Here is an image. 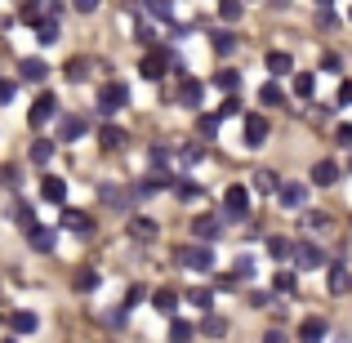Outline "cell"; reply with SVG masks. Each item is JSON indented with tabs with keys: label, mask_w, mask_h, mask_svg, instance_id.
Returning a JSON list of instances; mask_svg holds the SVG:
<instances>
[{
	"label": "cell",
	"mask_w": 352,
	"mask_h": 343,
	"mask_svg": "<svg viewBox=\"0 0 352 343\" xmlns=\"http://www.w3.org/2000/svg\"><path fill=\"white\" fill-rule=\"evenodd\" d=\"M165 71H179V54L170 49V45H147L143 49V58H138V76L143 80H161Z\"/></svg>",
	"instance_id": "obj_1"
},
{
	"label": "cell",
	"mask_w": 352,
	"mask_h": 343,
	"mask_svg": "<svg viewBox=\"0 0 352 343\" xmlns=\"http://www.w3.org/2000/svg\"><path fill=\"white\" fill-rule=\"evenodd\" d=\"M223 219H232V223H245L250 219V188L245 183L223 188Z\"/></svg>",
	"instance_id": "obj_2"
},
{
	"label": "cell",
	"mask_w": 352,
	"mask_h": 343,
	"mask_svg": "<svg viewBox=\"0 0 352 343\" xmlns=\"http://www.w3.org/2000/svg\"><path fill=\"white\" fill-rule=\"evenodd\" d=\"M179 267H188V272H214V250H210L206 241H197V245H183V250H179Z\"/></svg>",
	"instance_id": "obj_3"
},
{
	"label": "cell",
	"mask_w": 352,
	"mask_h": 343,
	"mask_svg": "<svg viewBox=\"0 0 352 343\" xmlns=\"http://www.w3.org/2000/svg\"><path fill=\"white\" fill-rule=\"evenodd\" d=\"M294 267H299V272H317V267H326V250H321L317 245V241H308V236H303V241H294Z\"/></svg>",
	"instance_id": "obj_4"
},
{
	"label": "cell",
	"mask_w": 352,
	"mask_h": 343,
	"mask_svg": "<svg viewBox=\"0 0 352 343\" xmlns=\"http://www.w3.org/2000/svg\"><path fill=\"white\" fill-rule=\"evenodd\" d=\"M120 107H129V85H120V80H107V85L98 89V112H103V116H116Z\"/></svg>",
	"instance_id": "obj_5"
},
{
	"label": "cell",
	"mask_w": 352,
	"mask_h": 343,
	"mask_svg": "<svg viewBox=\"0 0 352 343\" xmlns=\"http://www.w3.org/2000/svg\"><path fill=\"white\" fill-rule=\"evenodd\" d=\"M54 116H58V94L41 89V94H36V103H32V112H27V125H32V129H41V125H50Z\"/></svg>",
	"instance_id": "obj_6"
},
{
	"label": "cell",
	"mask_w": 352,
	"mask_h": 343,
	"mask_svg": "<svg viewBox=\"0 0 352 343\" xmlns=\"http://www.w3.org/2000/svg\"><path fill=\"white\" fill-rule=\"evenodd\" d=\"M98 197H103L112 210H125V214L134 210V201H143V197H138V188H116V183H103V188H98Z\"/></svg>",
	"instance_id": "obj_7"
},
{
	"label": "cell",
	"mask_w": 352,
	"mask_h": 343,
	"mask_svg": "<svg viewBox=\"0 0 352 343\" xmlns=\"http://www.w3.org/2000/svg\"><path fill=\"white\" fill-rule=\"evenodd\" d=\"M165 188H174V174L161 170V165H152V170L138 179V197H156V192H165Z\"/></svg>",
	"instance_id": "obj_8"
},
{
	"label": "cell",
	"mask_w": 352,
	"mask_h": 343,
	"mask_svg": "<svg viewBox=\"0 0 352 343\" xmlns=\"http://www.w3.org/2000/svg\"><path fill=\"white\" fill-rule=\"evenodd\" d=\"M192 236L197 241H219L223 236V214H197L192 219Z\"/></svg>",
	"instance_id": "obj_9"
},
{
	"label": "cell",
	"mask_w": 352,
	"mask_h": 343,
	"mask_svg": "<svg viewBox=\"0 0 352 343\" xmlns=\"http://www.w3.org/2000/svg\"><path fill=\"white\" fill-rule=\"evenodd\" d=\"M201 103H206V85H201L197 76H183V85H179V107H188V112H197Z\"/></svg>",
	"instance_id": "obj_10"
},
{
	"label": "cell",
	"mask_w": 352,
	"mask_h": 343,
	"mask_svg": "<svg viewBox=\"0 0 352 343\" xmlns=\"http://www.w3.org/2000/svg\"><path fill=\"white\" fill-rule=\"evenodd\" d=\"M267 134H272V125H267V116L250 112V116H245V147H263V143H267Z\"/></svg>",
	"instance_id": "obj_11"
},
{
	"label": "cell",
	"mask_w": 352,
	"mask_h": 343,
	"mask_svg": "<svg viewBox=\"0 0 352 343\" xmlns=\"http://www.w3.org/2000/svg\"><path fill=\"white\" fill-rule=\"evenodd\" d=\"M32 32H36V41H41V45H58L63 41V36H58V14H50V9H45V14L32 23Z\"/></svg>",
	"instance_id": "obj_12"
},
{
	"label": "cell",
	"mask_w": 352,
	"mask_h": 343,
	"mask_svg": "<svg viewBox=\"0 0 352 343\" xmlns=\"http://www.w3.org/2000/svg\"><path fill=\"white\" fill-rule=\"evenodd\" d=\"M9 326V335H18V339H27V335H36V330H41V317H36V312H27V308H18L14 317L5 321Z\"/></svg>",
	"instance_id": "obj_13"
},
{
	"label": "cell",
	"mask_w": 352,
	"mask_h": 343,
	"mask_svg": "<svg viewBox=\"0 0 352 343\" xmlns=\"http://www.w3.org/2000/svg\"><path fill=\"white\" fill-rule=\"evenodd\" d=\"M63 228H67L72 236H94V219H89L85 210H63Z\"/></svg>",
	"instance_id": "obj_14"
},
{
	"label": "cell",
	"mask_w": 352,
	"mask_h": 343,
	"mask_svg": "<svg viewBox=\"0 0 352 343\" xmlns=\"http://www.w3.org/2000/svg\"><path fill=\"white\" fill-rule=\"evenodd\" d=\"M41 201L63 206V201H67V179H58V174H45V179H41Z\"/></svg>",
	"instance_id": "obj_15"
},
{
	"label": "cell",
	"mask_w": 352,
	"mask_h": 343,
	"mask_svg": "<svg viewBox=\"0 0 352 343\" xmlns=\"http://www.w3.org/2000/svg\"><path fill=\"white\" fill-rule=\"evenodd\" d=\"M98 285H103V276H98V267H76V272H72V290H76V294H94L98 290Z\"/></svg>",
	"instance_id": "obj_16"
},
{
	"label": "cell",
	"mask_w": 352,
	"mask_h": 343,
	"mask_svg": "<svg viewBox=\"0 0 352 343\" xmlns=\"http://www.w3.org/2000/svg\"><path fill=\"white\" fill-rule=\"evenodd\" d=\"M276 201H281L285 210H303V201H308V188H303V183H281V188H276Z\"/></svg>",
	"instance_id": "obj_17"
},
{
	"label": "cell",
	"mask_w": 352,
	"mask_h": 343,
	"mask_svg": "<svg viewBox=\"0 0 352 343\" xmlns=\"http://www.w3.org/2000/svg\"><path fill=\"white\" fill-rule=\"evenodd\" d=\"M263 67L272 71V76H290V71H294L290 49H267V54H263Z\"/></svg>",
	"instance_id": "obj_18"
},
{
	"label": "cell",
	"mask_w": 352,
	"mask_h": 343,
	"mask_svg": "<svg viewBox=\"0 0 352 343\" xmlns=\"http://www.w3.org/2000/svg\"><path fill=\"white\" fill-rule=\"evenodd\" d=\"M89 120L85 116H63L58 120V143H76V138H85Z\"/></svg>",
	"instance_id": "obj_19"
},
{
	"label": "cell",
	"mask_w": 352,
	"mask_h": 343,
	"mask_svg": "<svg viewBox=\"0 0 352 343\" xmlns=\"http://www.w3.org/2000/svg\"><path fill=\"white\" fill-rule=\"evenodd\" d=\"M23 232H27V245H32V250H41V254H54V241H58V236H54L50 228L32 223V228H23Z\"/></svg>",
	"instance_id": "obj_20"
},
{
	"label": "cell",
	"mask_w": 352,
	"mask_h": 343,
	"mask_svg": "<svg viewBox=\"0 0 352 343\" xmlns=\"http://www.w3.org/2000/svg\"><path fill=\"white\" fill-rule=\"evenodd\" d=\"M18 76L32 80V85H45V76H50V63H45V58H23V63H18Z\"/></svg>",
	"instance_id": "obj_21"
},
{
	"label": "cell",
	"mask_w": 352,
	"mask_h": 343,
	"mask_svg": "<svg viewBox=\"0 0 352 343\" xmlns=\"http://www.w3.org/2000/svg\"><path fill=\"white\" fill-rule=\"evenodd\" d=\"M129 236H134V241H143V245H152V241H156V236H161V228H156V223H152V219H143V214H134V219H129Z\"/></svg>",
	"instance_id": "obj_22"
},
{
	"label": "cell",
	"mask_w": 352,
	"mask_h": 343,
	"mask_svg": "<svg viewBox=\"0 0 352 343\" xmlns=\"http://www.w3.org/2000/svg\"><path fill=\"white\" fill-rule=\"evenodd\" d=\"M152 308L161 312V317H174V308H179V290H170V285H161V290L152 294Z\"/></svg>",
	"instance_id": "obj_23"
},
{
	"label": "cell",
	"mask_w": 352,
	"mask_h": 343,
	"mask_svg": "<svg viewBox=\"0 0 352 343\" xmlns=\"http://www.w3.org/2000/svg\"><path fill=\"white\" fill-rule=\"evenodd\" d=\"M272 294H299V267H281V272L272 276Z\"/></svg>",
	"instance_id": "obj_24"
},
{
	"label": "cell",
	"mask_w": 352,
	"mask_h": 343,
	"mask_svg": "<svg viewBox=\"0 0 352 343\" xmlns=\"http://www.w3.org/2000/svg\"><path fill=\"white\" fill-rule=\"evenodd\" d=\"M125 129H120V125H103V129H98V147H103V152H116V147H125Z\"/></svg>",
	"instance_id": "obj_25"
},
{
	"label": "cell",
	"mask_w": 352,
	"mask_h": 343,
	"mask_svg": "<svg viewBox=\"0 0 352 343\" xmlns=\"http://www.w3.org/2000/svg\"><path fill=\"white\" fill-rule=\"evenodd\" d=\"M63 76H67L72 85H85V80H89V58H76V54H72L67 67H63Z\"/></svg>",
	"instance_id": "obj_26"
},
{
	"label": "cell",
	"mask_w": 352,
	"mask_h": 343,
	"mask_svg": "<svg viewBox=\"0 0 352 343\" xmlns=\"http://www.w3.org/2000/svg\"><path fill=\"white\" fill-rule=\"evenodd\" d=\"M312 183H317V188L339 183V165H335V161H317V165H312Z\"/></svg>",
	"instance_id": "obj_27"
},
{
	"label": "cell",
	"mask_w": 352,
	"mask_h": 343,
	"mask_svg": "<svg viewBox=\"0 0 352 343\" xmlns=\"http://www.w3.org/2000/svg\"><path fill=\"white\" fill-rule=\"evenodd\" d=\"M197 335H206V339H223V335H228V321H223V317H214V312H206V317H201V326H197Z\"/></svg>",
	"instance_id": "obj_28"
},
{
	"label": "cell",
	"mask_w": 352,
	"mask_h": 343,
	"mask_svg": "<svg viewBox=\"0 0 352 343\" xmlns=\"http://www.w3.org/2000/svg\"><path fill=\"white\" fill-rule=\"evenodd\" d=\"M326 335H330V326H326L321 317H308V321L299 326V339H303V343H317V339H326Z\"/></svg>",
	"instance_id": "obj_29"
},
{
	"label": "cell",
	"mask_w": 352,
	"mask_h": 343,
	"mask_svg": "<svg viewBox=\"0 0 352 343\" xmlns=\"http://www.w3.org/2000/svg\"><path fill=\"white\" fill-rule=\"evenodd\" d=\"M27 156H32V165H50L54 161V138H36Z\"/></svg>",
	"instance_id": "obj_30"
},
{
	"label": "cell",
	"mask_w": 352,
	"mask_h": 343,
	"mask_svg": "<svg viewBox=\"0 0 352 343\" xmlns=\"http://www.w3.org/2000/svg\"><path fill=\"white\" fill-rule=\"evenodd\" d=\"M326 281H330V290H335V294H344L348 285H352V276H348V267H344V263H330Z\"/></svg>",
	"instance_id": "obj_31"
},
{
	"label": "cell",
	"mask_w": 352,
	"mask_h": 343,
	"mask_svg": "<svg viewBox=\"0 0 352 343\" xmlns=\"http://www.w3.org/2000/svg\"><path fill=\"white\" fill-rule=\"evenodd\" d=\"M219 129H223V116H219V112L197 116V134H201V138H219Z\"/></svg>",
	"instance_id": "obj_32"
},
{
	"label": "cell",
	"mask_w": 352,
	"mask_h": 343,
	"mask_svg": "<svg viewBox=\"0 0 352 343\" xmlns=\"http://www.w3.org/2000/svg\"><path fill=\"white\" fill-rule=\"evenodd\" d=\"M267 254H272L276 263H285V258L294 254V241H285V236H267Z\"/></svg>",
	"instance_id": "obj_33"
},
{
	"label": "cell",
	"mask_w": 352,
	"mask_h": 343,
	"mask_svg": "<svg viewBox=\"0 0 352 343\" xmlns=\"http://www.w3.org/2000/svg\"><path fill=\"white\" fill-rule=\"evenodd\" d=\"M294 94L312 98V94H317V76H312V71H294Z\"/></svg>",
	"instance_id": "obj_34"
},
{
	"label": "cell",
	"mask_w": 352,
	"mask_h": 343,
	"mask_svg": "<svg viewBox=\"0 0 352 343\" xmlns=\"http://www.w3.org/2000/svg\"><path fill=\"white\" fill-rule=\"evenodd\" d=\"M258 103L263 107H281L285 103V94H281V85H276V80H267L263 89H258Z\"/></svg>",
	"instance_id": "obj_35"
},
{
	"label": "cell",
	"mask_w": 352,
	"mask_h": 343,
	"mask_svg": "<svg viewBox=\"0 0 352 343\" xmlns=\"http://www.w3.org/2000/svg\"><path fill=\"white\" fill-rule=\"evenodd\" d=\"M236 85H241V76L232 67H223V71H214V89H223V94H236Z\"/></svg>",
	"instance_id": "obj_36"
},
{
	"label": "cell",
	"mask_w": 352,
	"mask_h": 343,
	"mask_svg": "<svg viewBox=\"0 0 352 343\" xmlns=\"http://www.w3.org/2000/svg\"><path fill=\"white\" fill-rule=\"evenodd\" d=\"M214 54H219V58L236 54V32H214Z\"/></svg>",
	"instance_id": "obj_37"
},
{
	"label": "cell",
	"mask_w": 352,
	"mask_h": 343,
	"mask_svg": "<svg viewBox=\"0 0 352 343\" xmlns=\"http://www.w3.org/2000/svg\"><path fill=\"white\" fill-rule=\"evenodd\" d=\"M188 303H192V308H210V303H214V285H197V290H188Z\"/></svg>",
	"instance_id": "obj_38"
},
{
	"label": "cell",
	"mask_w": 352,
	"mask_h": 343,
	"mask_svg": "<svg viewBox=\"0 0 352 343\" xmlns=\"http://www.w3.org/2000/svg\"><path fill=\"white\" fill-rule=\"evenodd\" d=\"M241 14H245V0H219V18L223 23H236Z\"/></svg>",
	"instance_id": "obj_39"
},
{
	"label": "cell",
	"mask_w": 352,
	"mask_h": 343,
	"mask_svg": "<svg viewBox=\"0 0 352 343\" xmlns=\"http://www.w3.org/2000/svg\"><path fill=\"white\" fill-rule=\"evenodd\" d=\"M143 9L152 18H161V23H170V18H174V5H170V0H143Z\"/></svg>",
	"instance_id": "obj_40"
},
{
	"label": "cell",
	"mask_w": 352,
	"mask_h": 343,
	"mask_svg": "<svg viewBox=\"0 0 352 343\" xmlns=\"http://www.w3.org/2000/svg\"><path fill=\"white\" fill-rule=\"evenodd\" d=\"M197 161H206V147H201V143L179 147V165H197Z\"/></svg>",
	"instance_id": "obj_41"
},
{
	"label": "cell",
	"mask_w": 352,
	"mask_h": 343,
	"mask_svg": "<svg viewBox=\"0 0 352 343\" xmlns=\"http://www.w3.org/2000/svg\"><path fill=\"white\" fill-rule=\"evenodd\" d=\"M170 147H165V143H152V147H147V165H161V170H165V165H170Z\"/></svg>",
	"instance_id": "obj_42"
},
{
	"label": "cell",
	"mask_w": 352,
	"mask_h": 343,
	"mask_svg": "<svg viewBox=\"0 0 352 343\" xmlns=\"http://www.w3.org/2000/svg\"><path fill=\"white\" fill-rule=\"evenodd\" d=\"M254 188H258V192H272V197H276V188H281V179H276L272 170H258V174H254Z\"/></svg>",
	"instance_id": "obj_43"
},
{
	"label": "cell",
	"mask_w": 352,
	"mask_h": 343,
	"mask_svg": "<svg viewBox=\"0 0 352 343\" xmlns=\"http://www.w3.org/2000/svg\"><path fill=\"white\" fill-rule=\"evenodd\" d=\"M174 197H179V201H197L201 188H197V183H188V179H174Z\"/></svg>",
	"instance_id": "obj_44"
},
{
	"label": "cell",
	"mask_w": 352,
	"mask_h": 343,
	"mask_svg": "<svg viewBox=\"0 0 352 343\" xmlns=\"http://www.w3.org/2000/svg\"><path fill=\"white\" fill-rule=\"evenodd\" d=\"M192 335H197V326H192V321H183V317L170 321V339H192Z\"/></svg>",
	"instance_id": "obj_45"
},
{
	"label": "cell",
	"mask_w": 352,
	"mask_h": 343,
	"mask_svg": "<svg viewBox=\"0 0 352 343\" xmlns=\"http://www.w3.org/2000/svg\"><path fill=\"white\" fill-rule=\"evenodd\" d=\"M219 116H223V120H228V116H245V107H241V98H236V94H228L223 103H219Z\"/></svg>",
	"instance_id": "obj_46"
},
{
	"label": "cell",
	"mask_w": 352,
	"mask_h": 343,
	"mask_svg": "<svg viewBox=\"0 0 352 343\" xmlns=\"http://www.w3.org/2000/svg\"><path fill=\"white\" fill-rule=\"evenodd\" d=\"M125 321H129V308H116V312H107V317H103V326L107 330H125Z\"/></svg>",
	"instance_id": "obj_47"
},
{
	"label": "cell",
	"mask_w": 352,
	"mask_h": 343,
	"mask_svg": "<svg viewBox=\"0 0 352 343\" xmlns=\"http://www.w3.org/2000/svg\"><path fill=\"white\" fill-rule=\"evenodd\" d=\"M232 272L241 276V281H250V276H254V258H250V254H241V258H236V267H232Z\"/></svg>",
	"instance_id": "obj_48"
},
{
	"label": "cell",
	"mask_w": 352,
	"mask_h": 343,
	"mask_svg": "<svg viewBox=\"0 0 352 343\" xmlns=\"http://www.w3.org/2000/svg\"><path fill=\"white\" fill-rule=\"evenodd\" d=\"M326 223H330V219H326V214H317V210H308V214H303V228H308V232H321Z\"/></svg>",
	"instance_id": "obj_49"
},
{
	"label": "cell",
	"mask_w": 352,
	"mask_h": 343,
	"mask_svg": "<svg viewBox=\"0 0 352 343\" xmlns=\"http://www.w3.org/2000/svg\"><path fill=\"white\" fill-rule=\"evenodd\" d=\"M14 219H18V228H32V223H36V219H32V206H27V201H18Z\"/></svg>",
	"instance_id": "obj_50"
},
{
	"label": "cell",
	"mask_w": 352,
	"mask_h": 343,
	"mask_svg": "<svg viewBox=\"0 0 352 343\" xmlns=\"http://www.w3.org/2000/svg\"><path fill=\"white\" fill-rule=\"evenodd\" d=\"M143 299H147V290H143V285H129V290H125V308H138Z\"/></svg>",
	"instance_id": "obj_51"
},
{
	"label": "cell",
	"mask_w": 352,
	"mask_h": 343,
	"mask_svg": "<svg viewBox=\"0 0 352 343\" xmlns=\"http://www.w3.org/2000/svg\"><path fill=\"white\" fill-rule=\"evenodd\" d=\"M236 285H241V276H236V272H219L214 290H236Z\"/></svg>",
	"instance_id": "obj_52"
},
{
	"label": "cell",
	"mask_w": 352,
	"mask_h": 343,
	"mask_svg": "<svg viewBox=\"0 0 352 343\" xmlns=\"http://www.w3.org/2000/svg\"><path fill=\"white\" fill-rule=\"evenodd\" d=\"M14 94H18V85H14V80H5V76H0V107H5V103H14Z\"/></svg>",
	"instance_id": "obj_53"
},
{
	"label": "cell",
	"mask_w": 352,
	"mask_h": 343,
	"mask_svg": "<svg viewBox=\"0 0 352 343\" xmlns=\"http://www.w3.org/2000/svg\"><path fill=\"white\" fill-rule=\"evenodd\" d=\"M0 183H5V188H18V165H5V170H0Z\"/></svg>",
	"instance_id": "obj_54"
},
{
	"label": "cell",
	"mask_w": 352,
	"mask_h": 343,
	"mask_svg": "<svg viewBox=\"0 0 352 343\" xmlns=\"http://www.w3.org/2000/svg\"><path fill=\"white\" fill-rule=\"evenodd\" d=\"M335 143H339V147H352V125H339V129H335Z\"/></svg>",
	"instance_id": "obj_55"
},
{
	"label": "cell",
	"mask_w": 352,
	"mask_h": 343,
	"mask_svg": "<svg viewBox=\"0 0 352 343\" xmlns=\"http://www.w3.org/2000/svg\"><path fill=\"white\" fill-rule=\"evenodd\" d=\"M339 107H352V80L339 85Z\"/></svg>",
	"instance_id": "obj_56"
},
{
	"label": "cell",
	"mask_w": 352,
	"mask_h": 343,
	"mask_svg": "<svg viewBox=\"0 0 352 343\" xmlns=\"http://www.w3.org/2000/svg\"><path fill=\"white\" fill-rule=\"evenodd\" d=\"M72 9H76V14H94L98 0H72Z\"/></svg>",
	"instance_id": "obj_57"
},
{
	"label": "cell",
	"mask_w": 352,
	"mask_h": 343,
	"mask_svg": "<svg viewBox=\"0 0 352 343\" xmlns=\"http://www.w3.org/2000/svg\"><path fill=\"white\" fill-rule=\"evenodd\" d=\"M321 71H339V54H326V58H321Z\"/></svg>",
	"instance_id": "obj_58"
},
{
	"label": "cell",
	"mask_w": 352,
	"mask_h": 343,
	"mask_svg": "<svg viewBox=\"0 0 352 343\" xmlns=\"http://www.w3.org/2000/svg\"><path fill=\"white\" fill-rule=\"evenodd\" d=\"M317 5H330V0H317Z\"/></svg>",
	"instance_id": "obj_59"
},
{
	"label": "cell",
	"mask_w": 352,
	"mask_h": 343,
	"mask_svg": "<svg viewBox=\"0 0 352 343\" xmlns=\"http://www.w3.org/2000/svg\"><path fill=\"white\" fill-rule=\"evenodd\" d=\"M276 5H285V0H276Z\"/></svg>",
	"instance_id": "obj_60"
},
{
	"label": "cell",
	"mask_w": 352,
	"mask_h": 343,
	"mask_svg": "<svg viewBox=\"0 0 352 343\" xmlns=\"http://www.w3.org/2000/svg\"><path fill=\"white\" fill-rule=\"evenodd\" d=\"M348 18H352V9H348Z\"/></svg>",
	"instance_id": "obj_61"
},
{
	"label": "cell",
	"mask_w": 352,
	"mask_h": 343,
	"mask_svg": "<svg viewBox=\"0 0 352 343\" xmlns=\"http://www.w3.org/2000/svg\"><path fill=\"white\" fill-rule=\"evenodd\" d=\"M0 326H5V321H0Z\"/></svg>",
	"instance_id": "obj_62"
},
{
	"label": "cell",
	"mask_w": 352,
	"mask_h": 343,
	"mask_svg": "<svg viewBox=\"0 0 352 343\" xmlns=\"http://www.w3.org/2000/svg\"><path fill=\"white\" fill-rule=\"evenodd\" d=\"M348 165H352V161H348Z\"/></svg>",
	"instance_id": "obj_63"
}]
</instances>
